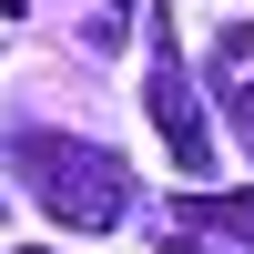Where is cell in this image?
Masks as SVG:
<instances>
[{
	"label": "cell",
	"mask_w": 254,
	"mask_h": 254,
	"mask_svg": "<svg viewBox=\"0 0 254 254\" xmlns=\"http://www.w3.org/2000/svg\"><path fill=\"white\" fill-rule=\"evenodd\" d=\"M183 224H203V234H244V244H254V193H193Z\"/></svg>",
	"instance_id": "cell-3"
},
{
	"label": "cell",
	"mask_w": 254,
	"mask_h": 254,
	"mask_svg": "<svg viewBox=\"0 0 254 254\" xmlns=\"http://www.w3.org/2000/svg\"><path fill=\"white\" fill-rule=\"evenodd\" d=\"M224 112H234L244 132H254V81H244V92H224Z\"/></svg>",
	"instance_id": "cell-4"
},
{
	"label": "cell",
	"mask_w": 254,
	"mask_h": 254,
	"mask_svg": "<svg viewBox=\"0 0 254 254\" xmlns=\"http://www.w3.org/2000/svg\"><path fill=\"white\" fill-rule=\"evenodd\" d=\"M142 112H153V132H163V153H173V173H214V132H203L193 81H183V61H173V20L153 31V92H142Z\"/></svg>",
	"instance_id": "cell-2"
},
{
	"label": "cell",
	"mask_w": 254,
	"mask_h": 254,
	"mask_svg": "<svg viewBox=\"0 0 254 254\" xmlns=\"http://www.w3.org/2000/svg\"><path fill=\"white\" fill-rule=\"evenodd\" d=\"M10 163H20V183H31L61 224H81V234L122 224V163L112 153H92V142H71V132H20Z\"/></svg>",
	"instance_id": "cell-1"
},
{
	"label": "cell",
	"mask_w": 254,
	"mask_h": 254,
	"mask_svg": "<svg viewBox=\"0 0 254 254\" xmlns=\"http://www.w3.org/2000/svg\"><path fill=\"white\" fill-rule=\"evenodd\" d=\"M163 254H214V244H193V234H173V244H163Z\"/></svg>",
	"instance_id": "cell-5"
}]
</instances>
